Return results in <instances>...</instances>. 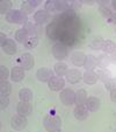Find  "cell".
<instances>
[{
    "label": "cell",
    "instance_id": "obj_1",
    "mask_svg": "<svg viewBox=\"0 0 116 132\" xmlns=\"http://www.w3.org/2000/svg\"><path fill=\"white\" fill-rule=\"evenodd\" d=\"M6 20L10 23L26 25V23H28V16L21 10H12L6 14Z\"/></svg>",
    "mask_w": 116,
    "mask_h": 132
},
{
    "label": "cell",
    "instance_id": "obj_2",
    "mask_svg": "<svg viewBox=\"0 0 116 132\" xmlns=\"http://www.w3.org/2000/svg\"><path fill=\"white\" fill-rule=\"evenodd\" d=\"M45 10L49 13L55 12H66L70 10V4L67 1H58V0H48L45 3Z\"/></svg>",
    "mask_w": 116,
    "mask_h": 132
},
{
    "label": "cell",
    "instance_id": "obj_3",
    "mask_svg": "<svg viewBox=\"0 0 116 132\" xmlns=\"http://www.w3.org/2000/svg\"><path fill=\"white\" fill-rule=\"evenodd\" d=\"M43 126L47 131H59L62 127V122L59 117H55V116H45L43 119Z\"/></svg>",
    "mask_w": 116,
    "mask_h": 132
},
{
    "label": "cell",
    "instance_id": "obj_4",
    "mask_svg": "<svg viewBox=\"0 0 116 132\" xmlns=\"http://www.w3.org/2000/svg\"><path fill=\"white\" fill-rule=\"evenodd\" d=\"M67 54H69V50H67V46L63 45L60 42H57L52 47V55L56 60H64L67 57Z\"/></svg>",
    "mask_w": 116,
    "mask_h": 132
},
{
    "label": "cell",
    "instance_id": "obj_5",
    "mask_svg": "<svg viewBox=\"0 0 116 132\" xmlns=\"http://www.w3.org/2000/svg\"><path fill=\"white\" fill-rule=\"evenodd\" d=\"M28 125V120L25 116L22 115H14L10 118V126L12 129L16 130V131H22L23 129H26Z\"/></svg>",
    "mask_w": 116,
    "mask_h": 132
},
{
    "label": "cell",
    "instance_id": "obj_6",
    "mask_svg": "<svg viewBox=\"0 0 116 132\" xmlns=\"http://www.w3.org/2000/svg\"><path fill=\"white\" fill-rule=\"evenodd\" d=\"M17 63L20 67H22L25 70H29L34 67L35 64V59L31 54L29 53H25L20 56V57L17 59Z\"/></svg>",
    "mask_w": 116,
    "mask_h": 132
},
{
    "label": "cell",
    "instance_id": "obj_7",
    "mask_svg": "<svg viewBox=\"0 0 116 132\" xmlns=\"http://www.w3.org/2000/svg\"><path fill=\"white\" fill-rule=\"evenodd\" d=\"M59 100L64 105H72L76 102V92L72 89H63L59 95Z\"/></svg>",
    "mask_w": 116,
    "mask_h": 132
},
{
    "label": "cell",
    "instance_id": "obj_8",
    "mask_svg": "<svg viewBox=\"0 0 116 132\" xmlns=\"http://www.w3.org/2000/svg\"><path fill=\"white\" fill-rule=\"evenodd\" d=\"M64 85L65 81L60 76H52L48 82V87L52 91H60V90L64 89Z\"/></svg>",
    "mask_w": 116,
    "mask_h": 132
},
{
    "label": "cell",
    "instance_id": "obj_9",
    "mask_svg": "<svg viewBox=\"0 0 116 132\" xmlns=\"http://www.w3.org/2000/svg\"><path fill=\"white\" fill-rule=\"evenodd\" d=\"M27 33L29 34V36H36V37H40L42 35V26L38 25V23H31V22H28L23 26Z\"/></svg>",
    "mask_w": 116,
    "mask_h": 132
},
{
    "label": "cell",
    "instance_id": "obj_10",
    "mask_svg": "<svg viewBox=\"0 0 116 132\" xmlns=\"http://www.w3.org/2000/svg\"><path fill=\"white\" fill-rule=\"evenodd\" d=\"M50 19H51V14H50L47 10H40L34 14L35 22L38 23V25H41V26H42L43 23L48 22Z\"/></svg>",
    "mask_w": 116,
    "mask_h": 132
},
{
    "label": "cell",
    "instance_id": "obj_11",
    "mask_svg": "<svg viewBox=\"0 0 116 132\" xmlns=\"http://www.w3.org/2000/svg\"><path fill=\"white\" fill-rule=\"evenodd\" d=\"M65 76H66V81L69 83H71V84L79 83L82 78V74L80 72V70H78V69H70Z\"/></svg>",
    "mask_w": 116,
    "mask_h": 132
},
{
    "label": "cell",
    "instance_id": "obj_12",
    "mask_svg": "<svg viewBox=\"0 0 116 132\" xmlns=\"http://www.w3.org/2000/svg\"><path fill=\"white\" fill-rule=\"evenodd\" d=\"M58 34H59V26L54 20L47 26V35L50 40H58Z\"/></svg>",
    "mask_w": 116,
    "mask_h": 132
},
{
    "label": "cell",
    "instance_id": "obj_13",
    "mask_svg": "<svg viewBox=\"0 0 116 132\" xmlns=\"http://www.w3.org/2000/svg\"><path fill=\"white\" fill-rule=\"evenodd\" d=\"M54 76V72L49 68H40L36 71V77L41 82H49V80Z\"/></svg>",
    "mask_w": 116,
    "mask_h": 132
},
{
    "label": "cell",
    "instance_id": "obj_14",
    "mask_svg": "<svg viewBox=\"0 0 116 132\" xmlns=\"http://www.w3.org/2000/svg\"><path fill=\"white\" fill-rule=\"evenodd\" d=\"M16 111L19 115H22L25 117L31 115L33 112V106L31 104H29V102H25V101H21L16 106Z\"/></svg>",
    "mask_w": 116,
    "mask_h": 132
},
{
    "label": "cell",
    "instance_id": "obj_15",
    "mask_svg": "<svg viewBox=\"0 0 116 132\" xmlns=\"http://www.w3.org/2000/svg\"><path fill=\"white\" fill-rule=\"evenodd\" d=\"M86 56L82 52H74L71 55V61L76 67H84L85 61H86Z\"/></svg>",
    "mask_w": 116,
    "mask_h": 132
},
{
    "label": "cell",
    "instance_id": "obj_16",
    "mask_svg": "<svg viewBox=\"0 0 116 132\" xmlns=\"http://www.w3.org/2000/svg\"><path fill=\"white\" fill-rule=\"evenodd\" d=\"M85 105H86V108L88 109L89 112H95L100 109V106H101V102H100V100L98 97H94L93 96V97L87 98Z\"/></svg>",
    "mask_w": 116,
    "mask_h": 132
},
{
    "label": "cell",
    "instance_id": "obj_17",
    "mask_svg": "<svg viewBox=\"0 0 116 132\" xmlns=\"http://www.w3.org/2000/svg\"><path fill=\"white\" fill-rule=\"evenodd\" d=\"M25 77V69L20 65L14 67L10 71V78H12L13 82H21Z\"/></svg>",
    "mask_w": 116,
    "mask_h": 132
},
{
    "label": "cell",
    "instance_id": "obj_18",
    "mask_svg": "<svg viewBox=\"0 0 116 132\" xmlns=\"http://www.w3.org/2000/svg\"><path fill=\"white\" fill-rule=\"evenodd\" d=\"M73 115L76 117V119L78 120H84L88 117V109L84 105H77V108L74 109Z\"/></svg>",
    "mask_w": 116,
    "mask_h": 132
},
{
    "label": "cell",
    "instance_id": "obj_19",
    "mask_svg": "<svg viewBox=\"0 0 116 132\" xmlns=\"http://www.w3.org/2000/svg\"><path fill=\"white\" fill-rule=\"evenodd\" d=\"M1 48H3L4 52H5L6 54H8V55H14L15 53L17 52L16 43H15L14 40H12V39H7L6 42L1 46Z\"/></svg>",
    "mask_w": 116,
    "mask_h": 132
},
{
    "label": "cell",
    "instance_id": "obj_20",
    "mask_svg": "<svg viewBox=\"0 0 116 132\" xmlns=\"http://www.w3.org/2000/svg\"><path fill=\"white\" fill-rule=\"evenodd\" d=\"M82 80L86 84H95L99 77H98V74L94 72L93 70H86L85 74L82 75Z\"/></svg>",
    "mask_w": 116,
    "mask_h": 132
},
{
    "label": "cell",
    "instance_id": "obj_21",
    "mask_svg": "<svg viewBox=\"0 0 116 132\" xmlns=\"http://www.w3.org/2000/svg\"><path fill=\"white\" fill-rule=\"evenodd\" d=\"M87 92H86V90H84V89H80V90H78V91L76 92V104L77 105H84L85 103H86V101H87Z\"/></svg>",
    "mask_w": 116,
    "mask_h": 132
},
{
    "label": "cell",
    "instance_id": "obj_22",
    "mask_svg": "<svg viewBox=\"0 0 116 132\" xmlns=\"http://www.w3.org/2000/svg\"><path fill=\"white\" fill-rule=\"evenodd\" d=\"M28 37H29V34L27 33V30L25 28H21V29H17L15 32V40L17 42L20 43H25L26 41L28 40Z\"/></svg>",
    "mask_w": 116,
    "mask_h": 132
},
{
    "label": "cell",
    "instance_id": "obj_23",
    "mask_svg": "<svg viewBox=\"0 0 116 132\" xmlns=\"http://www.w3.org/2000/svg\"><path fill=\"white\" fill-rule=\"evenodd\" d=\"M96 64H98V60H96L95 56L93 55H87L86 56V61H85V69L86 70H93L94 68H96Z\"/></svg>",
    "mask_w": 116,
    "mask_h": 132
},
{
    "label": "cell",
    "instance_id": "obj_24",
    "mask_svg": "<svg viewBox=\"0 0 116 132\" xmlns=\"http://www.w3.org/2000/svg\"><path fill=\"white\" fill-rule=\"evenodd\" d=\"M19 98L21 101H25V102H30L33 100V91L30 89H27V88L21 89L19 91Z\"/></svg>",
    "mask_w": 116,
    "mask_h": 132
},
{
    "label": "cell",
    "instance_id": "obj_25",
    "mask_svg": "<svg viewBox=\"0 0 116 132\" xmlns=\"http://www.w3.org/2000/svg\"><path fill=\"white\" fill-rule=\"evenodd\" d=\"M67 65L65 64V63H63V62H58V63H56L55 64V72H56L58 76H65V75L67 74Z\"/></svg>",
    "mask_w": 116,
    "mask_h": 132
},
{
    "label": "cell",
    "instance_id": "obj_26",
    "mask_svg": "<svg viewBox=\"0 0 116 132\" xmlns=\"http://www.w3.org/2000/svg\"><path fill=\"white\" fill-rule=\"evenodd\" d=\"M102 50H103L104 53H109V54H111L113 52H115L116 50V45L113 42V41L110 40H103V43H102Z\"/></svg>",
    "mask_w": 116,
    "mask_h": 132
},
{
    "label": "cell",
    "instance_id": "obj_27",
    "mask_svg": "<svg viewBox=\"0 0 116 132\" xmlns=\"http://www.w3.org/2000/svg\"><path fill=\"white\" fill-rule=\"evenodd\" d=\"M12 91V85H10L9 82L7 81H3L0 83V94L1 96H8Z\"/></svg>",
    "mask_w": 116,
    "mask_h": 132
},
{
    "label": "cell",
    "instance_id": "obj_28",
    "mask_svg": "<svg viewBox=\"0 0 116 132\" xmlns=\"http://www.w3.org/2000/svg\"><path fill=\"white\" fill-rule=\"evenodd\" d=\"M37 45H38V37L36 36H29L28 40L23 43V46L28 49H34V48L37 47Z\"/></svg>",
    "mask_w": 116,
    "mask_h": 132
},
{
    "label": "cell",
    "instance_id": "obj_29",
    "mask_svg": "<svg viewBox=\"0 0 116 132\" xmlns=\"http://www.w3.org/2000/svg\"><path fill=\"white\" fill-rule=\"evenodd\" d=\"M12 11V3L8 0H4L0 3V13L1 14H7L8 12Z\"/></svg>",
    "mask_w": 116,
    "mask_h": 132
},
{
    "label": "cell",
    "instance_id": "obj_30",
    "mask_svg": "<svg viewBox=\"0 0 116 132\" xmlns=\"http://www.w3.org/2000/svg\"><path fill=\"white\" fill-rule=\"evenodd\" d=\"M104 88L109 91H113V90H116V78L114 77H109L104 81Z\"/></svg>",
    "mask_w": 116,
    "mask_h": 132
},
{
    "label": "cell",
    "instance_id": "obj_31",
    "mask_svg": "<svg viewBox=\"0 0 116 132\" xmlns=\"http://www.w3.org/2000/svg\"><path fill=\"white\" fill-rule=\"evenodd\" d=\"M99 11L104 19H107V20H109V21L111 20V18H113L114 14H113V12L109 10V7H100Z\"/></svg>",
    "mask_w": 116,
    "mask_h": 132
},
{
    "label": "cell",
    "instance_id": "obj_32",
    "mask_svg": "<svg viewBox=\"0 0 116 132\" xmlns=\"http://www.w3.org/2000/svg\"><path fill=\"white\" fill-rule=\"evenodd\" d=\"M21 11H22L25 14L28 15V14H30V13H33L34 7L29 4V1H23V3L21 4Z\"/></svg>",
    "mask_w": 116,
    "mask_h": 132
},
{
    "label": "cell",
    "instance_id": "obj_33",
    "mask_svg": "<svg viewBox=\"0 0 116 132\" xmlns=\"http://www.w3.org/2000/svg\"><path fill=\"white\" fill-rule=\"evenodd\" d=\"M102 43H103V40H102L101 37H94L93 40L91 42V47L93 49H101L102 48Z\"/></svg>",
    "mask_w": 116,
    "mask_h": 132
},
{
    "label": "cell",
    "instance_id": "obj_34",
    "mask_svg": "<svg viewBox=\"0 0 116 132\" xmlns=\"http://www.w3.org/2000/svg\"><path fill=\"white\" fill-rule=\"evenodd\" d=\"M10 76L8 69L5 67V65H0V81H7V78Z\"/></svg>",
    "mask_w": 116,
    "mask_h": 132
},
{
    "label": "cell",
    "instance_id": "obj_35",
    "mask_svg": "<svg viewBox=\"0 0 116 132\" xmlns=\"http://www.w3.org/2000/svg\"><path fill=\"white\" fill-rule=\"evenodd\" d=\"M8 104H9V98H8V96H1V97H0V108H1V110L6 109V108L8 106Z\"/></svg>",
    "mask_w": 116,
    "mask_h": 132
},
{
    "label": "cell",
    "instance_id": "obj_36",
    "mask_svg": "<svg viewBox=\"0 0 116 132\" xmlns=\"http://www.w3.org/2000/svg\"><path fill=\"white\" fill-rule=\"evenodd\" d=\"M96 74H98V77H99L101 81H103V82L107 80V78H109L108 75H107V72L103 71V70H99V71L96 72Z\"/></svg>",
    "mask_w": 116,
    "mask_h": 132
},
{
    "label": "cell",
    "instance_id": "obj_37",
    "mask_svg": "<svg viewBox=\"0 0 116 132\" xmlns=\"http://www.w3.org/2000/svg\"><path fill=\"white\" fill-rule=\"evenodd\" d=\"M28 1H29V4H30V5H31L34 8L36 7V6H38V5H40V4H41V1H40V0H28Z\"/></svg>",
    "mask_w": 116,
    "mask_h": 132
},
{
    "label": "cell",
    "instance_id": "obj_38",
    "mask_svg": "<svg viewBox=\"0 0 116 132\" xmlns=\"http://www.w3.org/2000/svg\"><path fill=\"white\" fill-rule=\"evenodd\" d=\"M6 40H7V37H6V35L4 34V33H0V45L3 46L4 43L6 42Z\"/></svg>",
    "mask_w": 116,
    "mask_h": 132
},
{
    "label": "cell",
    "instance_id": "obj_39",
    "mask_svg": "<svg viewBox=\"0 0 116 132\" xmlns=\"http://www.w3.org/2000/svg\"><path fill=\"white\" fill-rule=\"evenodd\" d=\"M110 100H111V102L116 103V90L110 91Z\"/></svg>",
    "mask_w": 116,
    "mask_h": 132
},
{
    "label": "cell",
    "instance_id": "obj_40",
    "mask_svg": "<svg viewBox=\"0 0 116 132\" xmlns=\"http://www.w3.org/2000/svg\"><path fill=\"white\" fill-rule=\"evenodd\" d=\"M109 59H110V61L113 63H116V50L111 53V54H110V57H109Z\"/></svg>",
    "mask_w": 116,
    "mask_h": 132
},
{
    "label": "cell",
    "instance_id": "obj_41",
    "mask_svg": "<svg viewBox=\"0 0 116 132\" xmlns=\"http://www.w3.org/2000/svg\"><path fill=\"white\" fill-rule=\"evenodd\" d=\"M111 7L116 11V0H113V1H111Z\"/></svg>",
    "mask_w": 116,
    "mask_h": 132
},
{
    "label": "cell",
    "instance_id": "obj_42",
    "mask_svg": "<svg viewBox=\"0 0 116 132\" xmlns=\"http://www.w3.org/2000/svg\"><path fill=\"white\" fill-rule=\"evenodd\" d=\"M110 22H114V23H116V13H115V14L113 15V18H111Z\"/></svg>",
    "mask_w": 116,
    "mask_h": 132
},
{
    "label": "cell",
    "instance_id": "obj_43",
    "mask_svg": "<svg viewBox=\"0 0 116 132\" xmlns=\"http://www.w3.org/2000/svg\"><path fill=\"white\" fill-rule=\"evenodd\" d=\"M115 30H116V29H115Z\"/></svg>",
    "mask_w": 116,
    "mask_h": 132
}]
</instances>
